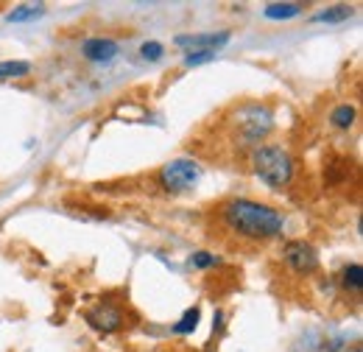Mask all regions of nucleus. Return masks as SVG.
I'll return each mask as SVG.
<instances>
[{
	"instance_id": "obj_1",
	"label": "nucleus",
	"mask_w": 363,
	"mask_h": 352,
	"mask_svg": "<svg viewBox=\"0 0 363 352\" xmlns=\"http://www.w3.org/2000/svg\"><path fill=\"white\" fill-rule=\"evenodd\" d=\"M213 216H216V224L221 226V232H227L229 238L240 243H252V246L272 243L285 232L282 210H277L266 202H257V199H246V196H232V199L218 202L213 207Z\"/></svg>"
},
{
	"instance_id": "obj_2",
	"label": "nucleus",
	"mask_w": 363,
	"mask_h": 352,
	"mask_svg": "<svg viewBox=\"0 0 363 352\" xmlns=\"http://www.w3.org/2000/svg\"><path fill=\"white\" fill-rule=\"evenodd\" d=\"M249 165H252V174L274 190L291 187V182L296 176V160L279 143H260L257 148H252L249 151Z\"/></svg>"
},
{
	"instance_id": "obj_3",
	"label": "nucleus",
	"mask_w": 363,
	"mask_h": 352,
	"mask_svg": "<svg viewBox=\"0 0 363 352\" xmlns=\"http://www.w3.org/2000/svg\"><path fill=\"white\" fill-rule=\"evenodd\" d=\"M274 132V112L272 106L260 104V101H249L235 106V118H232V143L238 148H257L269 134Z\"/></svg>"
},
{
	"instance_id": "obj_4",
	"label": "nucleus",
	"mask_w": 363,
	"mask_h": 352,
	"mask_svg": "<svg viewBox=\"0 0 363 352\" xmlns=\"http://www.w3.org/2000/svg\"><path fill=\"white\" fill-rule=\"evenodd\" d=\"M199 179H201V165L193 157H177L160 168L157 185L168 196H182V193H190L199 185Z\"/></svg>"
},
{
	"instance_id": "obj_5",
	"label": "nucleus",
	"mask_w": 363,
	"mask_h": 352,
	"mask_svg": "<svg viewBox=\"0 0 363 352\" xmlns=\"http://www.w3.org/2000/svg\"><path fill=\"white\" fill-rule=\"evenodd\" d=\"M279 258L296 277H311V274L318 271V252L316 246L308 243V241H288V243H282Z\"/></svg>"
},
{
	"instance_id": "obj_6",
	"label": "nucleus",
	"mask_w": 363,
	"mask_h": 352,
	"mask_svg": "<svg viewBox=\"0 0 363 352\" xmlns=\"http://www.w3.org/2000/svg\"><path fill=\"white\" fill-rule=\"evenodd\" d=\"M84 319H87V324H90L92 330H98L104 336H112V333L129 327L126 324L129 316H126V310H123L121 302H98L95 308H90L84 313Z\"/></svg>"
},
{
	"instance_id": "obj_7",
	"label": "nucleus",
	"mask_w": 363,
	"mask_h": 352,
	"mask_svg": "<svg viewBox=\"0 0 363 352\" xmlns=\"http://www.w3.org/2000/svg\"><path fill=\"white\" fill-rule=\"evenodd\" d=\"M118 53H121V45L112 37H87L82 43V56L87 62H95V65H109Z\"/></svg>"
},
{
	"instance_id": "obj_8",
	"label": "nucleus",
	"mask_w": 363,
	"mask_h": 352,
	"mask_svg": "<svg viewBox=\"0 0 363 352\" xmlns=\"http://www.w3.org/2000/svg\"><path fill=\"white\" fill-rule=\"evenodd\" d=\"M229 43V31H218V34H179L174 45L184 48V50H218Z\"/></svg>"
},
{
	"instance_id": "obj_9",
	"label": "nucleus",
	"mask_w": 363,
	"mask_h": 352,
	"mask_svg": "<svg viewBox=\"0 0 363 352\" xmlns=\"http://www.w3.org/2000/svg\"><path fill=\"white\" fill-rule=\"evenodd\" d=\"M338 285H341L347 294H361L363 291V265L361 263L344 265V271H341V277H338Z\"/></svg>"
},
{
	"instance_id": "obj_10",
	"label": "nucleus",
	"mask_w": 363,
	"mask_h": 352,
	"mask_svg": "<svg viewBox=\"0 0 363 352\" xmlns=\"http://www.w3.org/2000/svg\"><path fill=\"white\" fill-rule=\"evenodd\" d=\"M302 11H305L302 3H269V6L263 9V14H266L269 20H291V17H299Z\"/></svg>"
},
{
	"instance_id": "obj_11",
	"label": "nucleus",
	"mask_w": 363,
	"mask_h": 352,
	"mask_svg": "<svg viewBox=\"0 0 363 352\" xmlns=\"http://www.w3.org/2000/svg\"><path fill=\"white\" fill-rule=\"evenodd\" d=\"M355 118H358V112H355L352 104H341V106H335V109L330 112V123H333L335 129H341V132L352 129V126H355Z\"/></svg>"
},
{
	"instance_id": "obj_12",
	"label": "nucleus",
	"mask_w": 363,
	"mask_h": 352,
	"mask_svg": "<svg viewBox=\"0 0 363 352\" xmlns=\"http://www.w3.org/2000/svg\"><path fill=\"white\" fill-rule=\"evenodd\" d=\"M43 14H45L43 3H28V6H17L9 14V23H26V20H34V17H43Z\"/></svg>"
},
{
	"instance_id": "obj_13",
	"label": "nucleus",
	"mask_w": 363,
	"mask_h": 352,
	"mask_svg": "<svg viewBox=\"0 0 363 352\" xmlns=\"http://www.w3.org/2000/svg\"><path fill=\"white\" fill-rule=\"evenodd\" d=\"M28 73H31V65L28 62H20V59L0 62V79H23Z\"/></svg>"
},
{
	"instance_id": "obj_14",
	"label": "nucleus",
	"mask_w": 363,
	"mask_h": 352,
	"mask_svg": "<svg viewBox=\"0 0 363 352\" xmlns=\"http://www.w3.org/2000/svg\"><path fill=\"white\" fill-rule=\"evenodd\" d=\"M352 6H330V9H324L321 14H316L313 20L316 23H341V20H350L352 17Z\"/></svg>"
},
{
	"instance_id": "obj_15",
	"label": "nucleus",
	"mask_w": 363,
	"mask_h": 352,
	"mask_svg": "<svg viewBox=\"0 0 363 352\" xmlns=\"http://www.w3.org/2000/svg\"><path fill=\"white\" fill-rule=\"evenodd\" d=\"M199 319H201V310L190 308L184 316H182L179 321L174 324V333H179V336H184V333H193V330H196V324H199Z\"/></svg>"
},
{
	"instance_id": "obj_16",
	"label": "nucleus",
	"mask_w": 363,
	"mask_h": 352,
	"mask_svg": "<svg viewBox=\"0 0 363 352\" xmlns=\"http://www.w3.org/2000/svg\"><path fill=\"white\" fill-rule=\"evenodd\" d=\"M190 265L193 268H216V265H221V258L213 255V252H196L190 258Z\"/></svg>"
},
{
	"instance_id": "obj_17",
	"label": "nucleus",
	"mask_w": 363,
	"mask_h": 352,
	"mask_svg": "<svg viewBox=\"0 0 363 352\" xmlns=\"http://www.w3.org/2000/svg\"><path fill=\"white\" fill-rule=\"evenodd\" d=\"M216 59V50H187L184 53V67H196V65H204Z\"/></svg>"
},
{
	"instance_id": "obj_18",
	"label": "nucleus",
	"mask_w": 363,
	"mask_h": 352,
	"mask_svg": "<svg viewBox=\"0 0 363 352\" xmlns=\"http://www.w3.org/2000/svg\"><path fill=\"white\" fill-rule=\"evenodd\" d=\"M162 53H165V48L160 43H154V40L140 48V56H143L145 62H157V59H162Z\"/></svg>"
}]
</instances>
